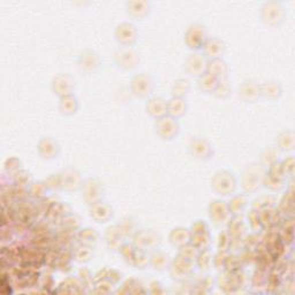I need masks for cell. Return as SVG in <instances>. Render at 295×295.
<instances>
[{
	"label": "cell",
	"mask_w": 295,
	"mask_h": 295,
	"mask_svg": "<svg viewBox=\"0 0 295 295\" xmlns=\"http://www.w3.org/2000/svg\"><path fill=\"white\" fill-rule=\"evenodd\" d=\"M131 90L137 96H146L153 90V81L144 74H139L131 81Z\"/></svg>",
	"instance_id": "cell-8"
},
{
	"label": "cell",
	"mask_w": 295,
	"mask_h": 295,
	"mask_svg": "<svg viewBox=\"0 0 295 295\" xmlns=\"http://www.w3.org/2000/svg\"><path fill=\"white\" fill-rule=\"evenodd\" d=\"M197 261H199V264L202 267H207L210 263V255H209V251L207 249H204L200 255H197Z\"/></svg>",
	"instance_id": "cell-43"
},
{
	"label": "cell",
	"mask_w": 295,
	"mask_h": 295,
	"mask_svg": "<svg viewBox=\"0 0 295 295\" xmlns=\"http://www.w3.org/2000/svg\"><path fill=\"white\" fill-rule=\"evenodd\" d=\"M90 215L96 220H107L110 217H112V208L104 202H96V203L91 204Z\"/></svg>",
	"instance_id": "cell-15"
},
{
	"label": "cell",
	"mask_w": 295,
	"mask_h": 295,
	"mask_svg": "<svg viewBox=\"0 0 295 295\" xmlns=\"http://www.w3.org/2000/svg\"><path fill=\"white\" fill-rule=\"evenodd\" d=\"M192 234H203V233H208V226L204 221L197 220L195 224H193L192 227Z\"/></svg>",
	"instance_id": "cell-41"
},
{
	"label": "cell",
	"mask_w": 295,
	"mask_h": 295,
	"mask_svg": "<svg viewBox=\"0 0 295 295\" xmlns=\"http://www.w3.org/2000/svg\"><path fill=\"white\" fill-rule=\"evenodd\" d=\"M156 129L158 134L164 138H173L179 131V123L171 115H165L157 119Z\"/></svg>",
	"instance_id": "cell-2"
},
{
	"label": "cell",
	"mask_w": 295,
	"mask_h": 295,
	"mask_svg": "<svg viewBox=\"0 0 295 295\" xmlns=\"http://www.w3.org/2000/svg\"><path fill=\"white\" fill-rule=\"evenodd\" d=\"M235 179L233 174L228 172H219L217 173L212 180V187L215 188L216 192L223 195H228L234 192L235 189Z\"/></svg>",
	"instance_id": "cell-1"
},
{
	"label": "cell",
	"mask_w": 295,
	"mask_h": 295,
	"mask_svg": "<svg viewBox=\"0 0 295 295\" xmlns=\"http://www.w3.org/2000/svg\"><path fill=\"white\" fill-rule=\"evenodd\" d=\"M284 14V9L277 3L265 4L262 11L264 21L270 25H278L279 22H281Z\"/></svg>",
	"instance_id": "cell-5"
},
{
	"label": "cell",
	"mask_w": 295,
	"mask_h": 295,
	"mask_svg": "<svg viewBox=\"0 0 295 295\" xmlns=\"http://www.w3.org/2000/svg\"><path fill=\"white\" fill-rule=\"evenodd\" d=\"M186 43L192 49H201L208 40L205 29L200 25L190 26L185 35Z\"/></svg>",
	"instance_id": "cell-3"
},
{
	"label": "cell",
	"mask_w": 295,
	"mask_h": 295,
	"mask_svg": "<svg viewBox=\"0 0 295 295\" xmlns=\"http://www.w3.org/2000/svg\"><path fill=\"white\" fill-rule=\"evenodd\" d=\"M190 151H192V154L195 155L197 158H208L211 154V149L209 143L202 138L193 139L192 144H190Z\"/></svg>",
	"instance_id": "cell-18"
},
{
	"label": "cell",
	"mask_w": 295,
	"mask_h": 295,
	"mask_svg": "<svg viewBox=\"0 0 295 295\" xmlns=\"http://www.w3.org/2000/svg\"><path fill=\"white\" fill-rule=\"evenodd\" d=\"M74 89V81L68 75H58L53 81V90L60 97L71 95Z\"/></svg>",
	"instance_id": "cell-9"
},
{
	"label": "cell",
	"mask_w": 295,
	"mask_h": 295,
	"mask_svg": "<svg viewBox=\"0 0 295 295\" xmlns=\"http://www.w3.org/2000/svg\"><path fill=\"white\" fill-rule=\"evenodd\" d=\"M190 242L194 247H196L199 250L207 249L209 244H210V238H209L208 233H203V234H192L190 238Z\"/></svg>",
	"instance_id": "cell-28"
},
{
	"label": "cell",
	"mask_w": 295,
	"mask_h": 295,
	"mask_svg": "<svg viewBox=\"0 0 295 295\" xmlns=\"http://www.w3.org/2000/svg\"><path fill=\"white\" fill-rule=\"evenodd\" d=\"M82 192L84 199L90 204L99 202V199L103 195V189L100 187V184L95 179H88L87 181H84L82 186Z\"/></svg>",
	"instance_id": "cell-6"
},
{
	"label": "cell",
	"mask_w": 295,
	"mask_h": 295,
	"mask_svg": "<svg viewBox=\"0 0 295 295\" xmlns=\"http://www.w3.org/2000/svg\"><path fill=\"white\" fill-rule=\"evenodd\" d=\"M264 184H265L266 187L271 189H280L282 187V181L271 177L269 173L265 174V177H264Z\"/></svg>",
	"instance_id": "cell-39"
},
{
	"label": "cell",
	"mask_w": 295,
	"mask_h": 295,
	"mask_svg": "<svg viewBox=\"0 0 295 295\" xmlns=\"http://www.w3.org/2000/svg\"><path fill=\"white\" fill-rule=\"evenodd\" d=\"M247 200L244 196H236L234 199L230 202V205H228V209H230V212H234V213H239L242 209L246 207Z\"/></svg>",
	"instance_id": "cell-36"
},
{
	"label": "cell",
	"mask_w": 295,
	"mask_h": 295,
	"mask_svg": "<svg viewBox=\"0 0 295 295\" xmlns=\"http://www.w3.org/2000/svg\"><path fill=\"white\" fill-rule=\"evenodd\" d=\"M282 166V171H284L285 176L286 174H289V176H292L293 174V171H294V159L293 157H289L284 161V163L281 164Z\"/></svg>",
	"instance_id": "cell-42"
},
{
	"label": "cell",
	"mask_w": 295,
	"mask_h": 295,
	"mask_svg": "<svg viewBox=\"0 0 295 295\" xmlns=\"http://www.w3.org/2000/svg\"><path fill=\"white\" fill-rule=\"evenodd\" d=\"M79 239L84 246H92V244L96 243L97 241V234L94 230L85 228V230L80 232Z\"/></svg>",
	"instance_id": "cell-31"
},
{
	"label": "cell",
	"mask_w": 295,
	"mask_h": 295,
	"mask_svg": "<svg viewBox=\"0 0 295 295\" xmlns=\"http://www.w3.org/2000/svg\"><path fill=\"white\" fill-rule=\"evenodd\" d=\"M240 94L244 99L253 100L261 95V87L253 81H247L240 88Z\"/></svg>",
	"instance_id": "cell-22"
},
{
	"label": "cell",
	"mask_w": 295,
	"mask_h": 295,
	"mask_svg": "<svg viewBox=\"0 0 295 295\" xmlns=\"http://www.w3.org/2000/svg\"><path fill=\"white\" fill-rule=\"evenodd\" d=\"M257 173L249 171V173L244 174L243 178V187L247 190H255L258 187V178L256 177Z\"/></svg>",
	"instance_id": "cell-35"
},
{
	"label": "cell",
	"mask_w": 295,
	"mask_h": 295,
	"mask_svg": "<svg viewBox=\"0 0 295 295\" xmlns=\"http://www.w3.org/2000/svg\"><path fill=\"white\" fill-rule=\"evenodd\" d=\"M281 89L277 82H265L261 87V94L267 98L274 99L280 96Z\"/></svg>",
	"instance_id": "cell-26"
},
{
	"label": "cell",
	"mask_w": 295,
	"mask_h": 295,
	"mask_svg": "<svg viewBox=\"0 0 295 295\" xmlns=\"http://www.w3.org/2000/svg\"><path fill=\"white\" fill-rule=\"evenodd\" d=\"M136 249L145 250L146 248L154 247L159 242V236L153 232H137L134 240Z\"/></svg>",
	"instance_id": "cell-12"
},
{
	"label": "cell",
	"mask_w": 295,
	"mask_h": 295,
	"mask_svg": "<svg viewBox=\"0 0 295 295\" xmlns=\"http://www.w3.org/2000/svg\"><path fill=\"white\" fill-rule=\"evenodd\" d=\"M60 111L65 114H72L77 110V100L73 95L60 97L59 103Z\"/></svg>",
	"instance_id": "cell-25"
},
{
	"label": "cell",
	"mask_w": 295,
	"mask_h": 295,
	"mask_svg": "<svg viewBox=\"0 0 295 295\" xmlns=\"http://www.w3.org/2000/svg\"><path fill=\"white\" fill-rule=\"evenodd\" d=\"M128 12L134 17H143L149 11V3L146 2H130L127 4Z\"/></svg>",
	"instance_id": "cell-27"
},
{
	"label": "cell",
	"mask_w": 295,
	"mask_h": 295,
	"mask_svg": "<svg viewBox=\"0 0 295 295\" xmlns=\"http://www.w3.org/2000/svg\"><path fill=\"white\" fill-rule=\"evenodd\" d=\"M115 58L119 66H121V67H125V68L134 67L138 61V54L135 52L133 49H129V48L119 50Z\"/></svg>",
	"instance_id": "cell-13"
},
{
	"label": "cell",
	"mask_w": 295,
	"mask_h": 295,
	"mask_svg": "<svg viewBox=\"0 0 295 295\" xmlns=\"http://www.w3.org/2000/svg\"><path fill=\"white\" fill-rule=\"evenodd\" d=\"M146 111L150 115L155 116L156 119L163 118L168 114V103L161 97H154L150 98L146 103Z\"/></svg>",
	"instance_id": "cell-10"
},
{
	"label": "cell",
	"mask_w": 295,
	"mask_h": 295,
	"mask_svg": "<svg viewBox=\"0 0 295 295\" xmlns=\"http://www.w3.org/2000/svg\"><path fill=\"white\" fill-rule=\"evenodd\" d=\"M209 211H210L211 219L215 220L216 223H224L228 217L230 209L225 204V202L215 201L213 203H211Z\"/></svg>",
	"instance_id": "cell-14"
},
{
	"label": "cell",
	"mask_w": 295,
	"mask_h": 295,
	"mask_svg": "<svg viewBox=\"0 0 295 295\" xmlns=\"http://www.w3.org/2000/svg\"><path fill=\"white\" fill-rule=\"evenodd\" d=\"M197 255H199V249H197L196 247H194L193 244H185V246H182L180 248V254L179 256L184 258H187L189 261H194V259H196Z\"/></svg>",
	"instance_id": "cell-34"
},
{
	"label": "cell",
	"mask_w": 295,
	"mask_h": 295,
	"mask_svg": "<svg viewBox=\"0 0 295 295\" xmlns=\"http://www.w3.org/2000/svg\"><path fill=\"white\" fill-rule=\"evenodd\" d=\"M278 141L281 149L292 150L294 147V135L292 131H284V133L279 136Z\"/></svg>",
	"instance_id": "cell-33"
},
{
	"label": "cell",
	"mask_w": 295,
	"mask_h": 295,
	"mask_svg": "<svg viewBox=\"0 0 295 295\" xmlns=\"http://www.w3.org/2000/svg\"><path fill=\"white\" fill-rule=\"evenodd\" d=\"M218 82L219 80L208 72H205L201 76H199V87L202 91L213 92L216 90Z\"/></svg>",
	"instance_id": "cell-23"
},
{
	"label": "cell",
	"mask_w": 295,
	"mask_h": 295,
	"mask_svg": "<svg viewBox=\"0 0 295 295\" xmlns=\"http://www.w3.org/2000/svg\"><path fill=\"white\" fill-rule=\"evenodd\" d=\"M248 218L250 219V224L254 228L258 227L259 225H261V220H259V215H258L257 211H255V210L251 211L249 213V216H248Z\"/></svg>",
	"instance_id": "cell-44"
},
{
	"label": "cell",
	"mask_w": 295,
	"mask_h": 295,
	"mask_svg": "<svg viewBox=\"0 0 295 295\" xmlns=\"http://www.w3.org/2000/svg\"><path fill=\"white\" fill-rule=\"evenodd\" d=\"M136 29L131 23H121L115 30V37L121 44L129 45L136 40Z\"/></svg>",
	"instance_id": "cell-7"
},
{
	"label": "cell",
	"mask_w": 295,
	"mask_h": 295,
	"mask_svg": "<svg viewBox=\"0 0 295 295\" xmlns=\"http://www.w3.org/2000/svg\"><path fill=\"white\" fill-rule=\"evenodd\" d=\"M189 88L190 85L187 80L185 79L178 80L172 87L173 97H179V98H182V96H185L189 91Z\"/></svg>",
	"instance_id": "cell-30"
},
{
	"label": "cell",
	"mask_w": 295,
	"mask_h": 295,
	"mask_svg": "<svg viewBox=\"0 0 295 295\" xmlns=\"http://www.w3.org/2000/svg\"><path fill=\"white\" fill-rule=\"evenodd\" d=\"M59 178H60L61 187H64L66 189H73L79 186L80 177L75 171L67 170L66 172H64L63 176H60Z\"/></svg>",
	"instance_id": "cell-24"
},
{
	"label": "cell",
	"mask_w": 295,
	"mask_h": 295,
	"mask_svg": "<svg viewBox=\"0 0 295 295\" xmlns=\"http://www.w3.org/2000/svg\"><path fill=\"white\" fill-rule=\"evenodd\" d=\"M269 174L271 177H273V178H275V179L281 180V181L285 178V173H284V171H282V166H281L280 163H277V162H274L270 165Z\"/></svg>",
	"instance_id": "cell-37"
},
{
	"label": "cell",
	"mask_w": 295,
	"mask_h": 295,
	"mask_svg": "<svg viewBox=\"0 0 295 295\" xmlns=\"http://www.w3.org/2000/svg\"><path fill=\"white\" fill-rule=\"evenodd\" d=\"M230 90H231L230 84L227 83L226 80L223 79V80H219L218 85H217L216 90L213 92H215L218 97H226L228 95V92H230Z\"/></svg>",
	"instance_id": "cell-38"
},
{
	"label": "cell",
	"mask_w": 295,
	"mask_h": 295,
	"mask_svg": "<svg viewBox=\"0 0 295 295\" xmlns=\"http://www.w3.org/2000/svg\"><path fill=\"white\" fill-rule=\"evenodd\" d=\"M171 271H172V274L177 275V277L188 274L192 271V261L181 257V256H178L173 261L172 265H171Z\"/></svg>",
	"instance_id": "cell-16"
},
{
	"label": "cell",
	"mask_w": 295,
	"mask_h": 295,
	"mask_svg": "<svg viewBox=\"0 0 295 295\" xmlns=\"http://www.w3.org/2000/svg\"><path fill=\"white\" fill-rule=\"evenodd\" d=\"M190 238H192V233L187 228L184 227H178L171 232L170 234L171 242L179 247L185 246V244L190 242Z\"/></svg>",
	"instance_id": "cell-20"
},
{
	"label": "cell",
	"mask_w": 295,
	"mask_h": 295,
	"mask_svg": "<svg viewBox=\"0 0 295 295\" xmlns=\"http://www.w3.org/2000/svg\"><path fill=\"white\" fill-rule=\"evenodd\" d=\"M169 257L168 255L161 253V251H156L151 256V264L155 269H164V267L168 265Z\"/></svg>",
	"instance_id": "cell-32"
},
{
	"label": "cell",
	"mask_w": 295,
	"mask_h": 295,
	"mask_svg": "<svg viewBox=\"0 0 295 295\" xmlns=\"http://www.w3.org/2000/svg\"><path fill=\"white\" fill-rule=\"evenodd\" d=\"M202 48H203L204 56L211 58V59L219 58L225 50L224 43L218 38H208Z\"/></svg>",
	"instance_id": "cell-11"
},
{
	"label": "cell",
	"mask_w": 295,
	"mask_h": 295,
	"mask_svg": "<svg viewBox=\"0 0 295 295\" xmlns=\"http://www.w3.org/2000/svg\"><path fill=\"white\" fill-rule=\"evenodd\" d=\"M90 255H91L90 248H89L88 246H84V244L77 248L75 251V256L79 261H83V259L84 261H87V259H89V257H90Z\"/></svg>",
	"instance_id": "cell-40"
},
{
	"label": "cell",
	"mask_w": 295,
	"mask_h": 295,
	"mask_svg": "<svg viewBox=\"0 0 295 295\" xmlns=\"http://www.w3.org/2000/svg\"><path fill=\"white\" fill-rule=\"evenodd\" d=\"M187 110V104L182 98L179 97H173L172 99L169 100L168 103V113L173 116V118H179L184 115Z\"/></svg>",
	"instance_id": "cell-19"
},
{
	"label": "cell",
	"mask_w": 295,
	"mask_h": 295,
	"mask_svg": "<svg viewBox=\"0 0 295 295\" xmlns=\"http://www.w3.org/2000/svg\"><path fill=\"white\" fill-rule=\"evenodd\" d=\"M38 150H40V154L42 155L44 158H53L54 156H57L58 147L57 142H54L51 138H43L42 141L38 144Z\"/></svg>",
	"instance_id": "cell-21"
},
{
	"label": "cell",
	"mask_w": 295,
	"mask_h": 295,
	"mask_svg": "<svg viewBox=\"0 0 295 295\" xmlns=\"http://www.w3.org/2000/svg\"><path fill=\"white\" fill-rule=\"evenodd\" d=\"M80 66L81 68L85 69V71H92V69L98 66V58H97L96 54L91 52L84 54V56L81 57Z\"/></svg>",
	"instance_id": "cell-29"
},
{
	"label": "cell",
	"mask_w": 295,
	"mask_h": 295,
	"mask_svg": "<svg viewBox=\"0 0 295 295\" xmlns=\"http://www.w3.org/2000/svg\"><path fill=\"white\" fill-rule=\"evenodd\" d=\"M208 60L205 56L200 53H195L190 56L186 61V69L192 75L201 76L202 74L207 72Z\"/></svg>",
	"instance_id": "cell-4"
},
{
	"label": "cell",
	"mask_w": 295,
	"mask_h": 295,
	"mask_svg": "<svg viewBox=\"0 0 295 295\" xmlns=\"http://www.w3.org/2000/svg\"><path fill=\"white\" fill-rule=\"evenodd\" d=\"M207 72L212 74L213 76H216L218 80L225 79L227 74V66L224 63L220 58L217 59H211L208 61V68Z\"/></svg>",
	"instance_id": "cell-17"
}]
</instances>
